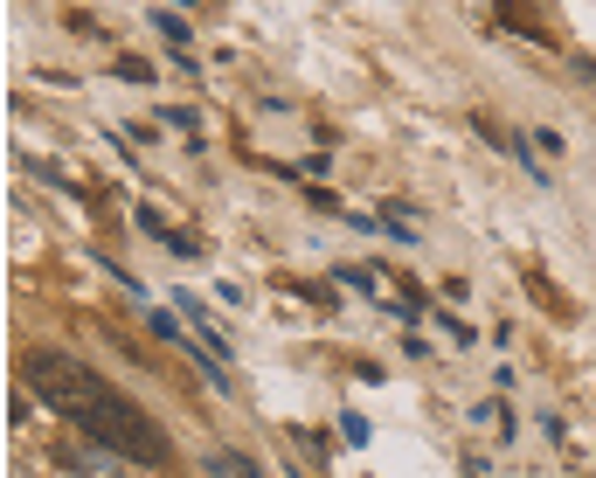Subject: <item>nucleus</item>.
<instances>
[{
	"label": "nucleus",
	"instance_id": "nucleus-1",
	"mask_svg": "<svg viewBox=\"0 0 596 478\" xmlns=\"http://www.w3.org/2000/svg\"><path fill=\"white\" fill-rule=\"evenodd\" d=\"M76 423H84V437H91V444L118 450V458H139V465H160V458H167V437L153 430V423H146L133 403H125L118 388H105V395H97V403L76 416Z\"/></svg>",
	"mask_w": 596,
	"mask_h": 478
},
{
	"label": "nucleus",
	"instance_id": "nucleus-4",
	"mask_svg": "<svg viewBox=\"0 0 596 478\" xmlns=\"http://www.w3.org/2000/svg\"><path fill=\"white\" fill-rule=\"evenodd\" d=\"M153 29H160L167 42H188V29H180V14H153Z\"/></svg>",
	"mask_w": 596,
	"mask_h": 478
},
{
	"label": "nucleus",
	"instance_id": "nucleus-3",
	"mask_svg": "<svg viewBox=\"0 0 596 478\" xmlns=\"http://www.w3.org/2000/svg\"><path fill=\"white\" fill-rule=\"evenodd\" d=\"M209 471H229V478H264L250 458H237V450H216V458H209Z\"/></svg>",
	"mask_w": 596,
	"mask_h": 478
},
{
	"label": "nucleus",
	"instance_id": "nucleus-2",
	"mask_svg": "<svg viewBox=\"0 0 596 478\" xmlns=\"http://www.w3.org/2000/svg\"><path fill=\"white\" fill-rule=\"evenodd\" d=\"M29 382H35L42 403L63 409V416H84L97 395L112 388L105 375H91V367H76V361H63V354H35V361H29Z\"/></svg>",
	"mask_w": 596,
	"mask_h": 478
}]
</instances>
